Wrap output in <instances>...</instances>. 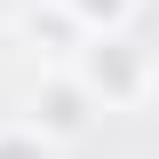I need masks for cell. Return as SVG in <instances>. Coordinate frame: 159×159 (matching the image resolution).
<instances>
[{"instance_id": "cell-1", "label": "cell", "mask_w": 159, "mask_h": 159, "mask_svg": "<svg viewBox=\"0 0 159 159\" xmlns=\"http://www.w3.org/2000/svg\"><path fill=\"white\" fill-rule=\"evenodd\" d=\"M80 80H88V96L103 103V111H127V103H143L151 96V56H143L127 32H96L88 48H80V64H72Z\"/></svg>"}, {"instance_id": "cell-2", "label": "cell", "mask_w": 159, "mask_h": 159, "mask_svg": "<svg viewBox=\"0 0 159 159\" xmlns=\"http://www.w3.org/2000/svg\"><path fill=\"white\" fill-rule=\"evenodd\" d=\"M96 111H103V103L88 96V80H80L72 64H56V72L40 80V96H32V127L48 143H80L88 127H96Z\"/></svg>"}, {"instance_id": "cell-3", "label": "cell", "mask_w": 159, "mask_h": 159, "mask_svg": "<svg viewBox=\"0 0 159 159\" xmlns=\"http://www.w3.org/2000/svg\"><path fill=\"white\" fill-rule=\"evenodd\" d=\"M24 40H32L40 56H56V64H80V48H88L96 32H88L64 0H48V8H32V16H24Z\"/></svg>"}, {"instance_id": "cell-4", "label": "cell", "mask_w": 159, "mask_h": 159, "mask_svg": "<svg viewBox=\"0 0 159 159\" xmlns=\"http://www.w3.org/2000/svg\"><path fill=\"white\" fill-rule=\"evenodd\" d=\"M64 8H72L88 32H127V24H135V0H64Z\"/></svg>"}, {"instance_id": "cell-5", "label": "cell", "mask_w": 159, "mask_h": 159, "mask_svg": "<svg viewBox=\"0 0 159 159\" xmlns=\"http://www.w3.org/2000/svg\"><path fill=\"white\" fill-rule=\"evenodd\" d=\"M56 151H64V143H48V135L32 127V119H16V127H0V159H56Z\"/></svg>"}]
</instances>
